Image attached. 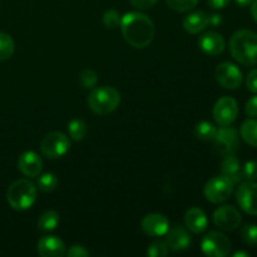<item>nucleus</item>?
I'll return each mask as SVG.
<instances>
[{
  "label": "nucleus",
  "mask_w": 257,
  "mask_h": 257,
  "mask_svg": "<svg viewBox=\"0 0 257 257\" xmlns=\"http://www.w3.org/2000/svg\"><path fill=\"white\" fill-rule=\"evenodd\" d=\"M120 32L131 47L136 49L147 48L155 38V24L148 15L140 12H131L120 18Z\"/></svg>",
  "instance_id": "1"
},
{
  "label": "nucleus",
  "mask_w": 257,
  "mask_h": 257,
  "mask_svg": "<svg viewBox=\"0 0 257 257\" xmlns=\"http://www.w3.org/2000/svg\"><path fill=\"white\" fill-rule=\"evenodd\" d=\"M230 53L233 59L245 67L257 64V34L252 30L241 29L230 39Z\"/></svg>",
  "instance_id": "2"
},
{
  "label": "nucleus",
  "mask_w": 257,
  "mask_h": 257,
  "mask_svg": "<svg viewBox=\"0 0 257 257\" xmlns=\"http://www.w3.org/2000/svg\"><path fill=\"white\" fill-rule=\"evenodd\" d=\"M88 107L98 115H107L114 112L120 104V93L110 85L94 88L88 97Z\"/></svg>",
  "instance_id": "3"
},
{
  "label": "nucleus",
  "mask_w": 257,
  "mask_h": 257,
  "mask_svg": "<svg viewBox=\"0 0 257 257\" xmlns=\"http://www.w3.org/2000/svg\"><path fill=\"white\" fill-rule=\"evenodd\" d=\"M7 201L14 210H29L37 201V187L27 178L14 181L7 191Z\"/></svg>",
  "instance_id": "4"
},
{
  "label": "nucleus",
  "mask_w": 257,
  "mask_h": 257,
  "mask_svg": "<svg viewBox=\"0 0 257 257\" xmlns=\"http://www.w3.org/2000/svg\"><path fill=\"white\" fill-rule=\"evenodd\" d=\"M70 148V140L67 135L59 131H53L45 135L40 142L43 156L49 160L63 157Z\"/></svg>",
  "instance_id": "5"
},
{
  "label": "nucleus",
  "mask_w": 257,
  "mask_h": 257,
  "mask_svg": "<svg viewBox=\"0 0 257 257\" xmlns=\"http://www.w3.org/2000/svg\"><path fill=\"white\" fill-rule=\"evenodd\" d=\"M233 187H235V185L230 178L223 175L216 176L205 185L203 195H205L206 200L210 201L211 203H221L231 197Z\"/></svg>",
  "instance_id": "6"
},
{
  "label": "nucleus",
  "mask_w": 257,
  "mask_h": 257,
  "mask_svg": "<svg viewBox=\"0 0 257 257\" xmlns=\"http://www.w3.org/2000/svg\"><path fill=\"white\" fill-rule=\"evenodd\" d=\"M202 252L208 257H226L231 252V241L218 231H211L201 241Z\"/></svg>",
  "instance_id": "7"
},
{
  "label": "nucleus",
  "mask_w": 257,
  "mask_h": 257,
  "mask_svg": "<svg viewBox=\"0 0 257 257\" xmlns=\"http://www.w3.org/2000/svg\"><path fill=\"white\" fill-rule=\"evenodd\" d=\"M215 147L221 156L235 155L240 148V135L230 125L218 128L215 136Z\"/></svg>",
  "instance_id": "8"
},
{
  "label": "nucleus",
  "mask_w": 257,
  "mask_h": 257,
  "mask_svg": "<svg viewBox=\"0 0 257 257\" xmlns=\"http://www.w3.org/2000/svg\"><path fill=\"white\" fill-rule=\"evenodd\" d=\"M215 122L221 127L231 125L236 120L238 115V104L235 98L221 97L216 100L212 110Z\"/></svg>",
  "instance_id": "9"
},
{
  "label": "nucleus",
  "mask_w": 257,
  "mask_h": 257,
  "mask_svg": "<svg viewBox=\"0 0 257 257\" xmlns=\"http://www.w3.org/2000/svg\"><path fill=\"white\" fill-rule=\"evenodd\" d=\"M216 80L225 89H237L243 82V75L240 68L230 62H223L216 68Z\"/></svg>",
  "instance_id": "10"
},
{
  "label": "nucleus",
  "mask_w": 257,
  "mask_h": 257,
  "mask_svg": "<svg viewBox=\"0 0 257 257\" xmlns=\"http://www.w3.org/2000/svg\"><path fill=\"white\" fill-rule=\"evenodd\" d=\"M236 201L243 212L257 216V183L255 181L240 182L236 191Z\"/></svg>",
  "instance_id": "11"
},
{
  "label": "nucleus",
  "mask_w": 257,
  "mask_h": 257,
  "mask_svg": "<svg viewBox=\"0 0 257 257\" xmlns=\"http://www.w3.org/2000/svg\"><path fill=\"white\" fill-rule=\"evenodd\" d=\"M213 222L223 231H233L241 225V213L233 206H221L213 212Z\"/></svg>",
  "instance_id": "12"
},
{
  "label": "nucleus",
  "mask_w": 257,
  "mask_h": 257,
  "mask_svg": "<svg viewBox=\"0 0 257 257\" xmlns=\"http://www.w3.org/2000/svg\"><path fill=\"white\" fill-rule=\"evenodd\" d=\"M141 228L151 237H162L170 230V221L162 213H150L142 218Z\"/></svg>",
  "instance_id": "13"
},
{
  "label": "nucleus",
  "mask_w": 257,
  "mask_h": 257,
  "mask_svg": "<svg viewBox=\"0 0 257 257\" xmlns=\"http://www.w3.org/2000/svg\"><path fill=\"white\" fill-rule=\"evenodd\" d=\"M18 170L27 177H38L42 173L43 161L34 151H27L18 158Z\"/></svg>",
  "instance_id": "14"
},
{
  "label": "nucleus",
  "mask_w": 257,
  "mask_h": 257,
  "mask_svg": "<svg viewBox=\"0 0 257 257\" xmlns=\"http://www.w3.org/2000/svg\"><path fill=\"white\" fill-rule=\"evenodd\" d=\"M198 47L207 55L216 57L222 54L226 48V43L220 33L206 32L198 39Z\"/></svg>",
  "instance_id": "15"
},
{
  "label": "nucleus",
  "mask_w": 257,
  "mask_h": 257,
  "mask_svg": "<svg viewBox=\"0 0 257 257\" xmlns=\"http://www.w3.org/2000/svg\"><path fill=\"white\" fill-rule=\"evenodd\" d=\"M166 242H167L168 248L172 251H185L192 243L190 232L183 226H175V227L168 230L166 233Z\"/></svg>",
  "instance_id": "16"
},
{
  "label": "nucleus",
  "mask_w": 257,
  "mask_h": 257,
  "mask_svg": "<svg viewBox=\"0 0 257 257\" xmlns=\"http://www.w3.org/2000/svg\"><path fill=\"white\" fill-rule=\"evenodd\" d=\"M42 257H62L65 255V245L58 236H43L37 245Z\"/></svg>",
  "instance_id": "17"
},
{
  "label": "nucleus",
  "mask_w": 257,
  "mask_h": 257,
  "mask_svg": "<svg viewBox=\"0 0 257 257\" xmlns=\"http://www.w3.org/2000/svg\"><path fill=\"white\" fill-rule=\"evenodd\" d=\"M185 225L188 231L196 235L205 232L208 226L207 215L198 207L190 208L185 213Z\"/></svg>",
  "instance_id": "18"
},
{
  "label": "nucleus",
  "mask_w": 257,
  "mask_h": 257,
  "mask_svg": "<svg viewBox=\"0 0 257 257\" xmlns=\"http://www.w3.org/2000/svg\"><path fill=\"white\" fill-rule=\"evenodd\" d=\"M208 24H210V22H208V15L205 12H202V10L191 13L182 22L183 29L188 34H198L202 30H205Z\"/></svg>",
  "instance_id": "19"
},
{
  "label": "nucleus",
  "mask_w": 257,
  "mask_h": 257,
  "mask_svg": "<svg viewBox=\"0 0 257 257\" xmlns=\"http://www.w3.org/2000/svg\"><path fill=\"white\" fill-rule=\"evenodd\" d=\"M221 172L223 176L230 178L233 185H237L242 181V167L240 160L235 155L225 156L221 162Z\"/></svg>",
  "instance_id": "20"
},
{
  "label": "nucleus",
  "mask_w": 257,
  "mask_h": 257,
  "mask_svg": "<svg viewBox=\"0 0 257 257\" xmlns=\"http://www.w3.org/2000/svg\"><path fill=\"white\" fill-rule=\"evenodd\" d=\"M240 137L245 141L247 145L257 147V119L256 118H248L241 124Z\"/></svg>",
  "instance_id": "21"
},
{
  "label": "nucleus",
  "mask_w": 257,
  "mask_h": 257,
  "mask_svg": "<svg viewBox=\"0 0 257 257\" xmlns=\"http://www.w3.org/2000/svg\"><path fill=\"white\" fill-rule=\"evenodd\" d=\"M58 225H59V215L52 210L43 212L38 220V230L42 232H49V231L55 230Z\"/></svg>",
  "instance_id": "22"
},
{
  "label": "nucleus",
  "mask_w": 257,
  "mask_h": 257,
  "mask_svg": "<svg viewBox=\"0 0 257 257\" xmlns=\"http://www.w3.org/2000/svg\"><path fill=\"white\" fill-rule=\"evenodd\" d=\"M216 132H217V128L208 120H202V122L197 123L195 127L196 137L203 142H213Z\"/></svg>",
  "instance_id": "23"
},
{
  "label": "nucleus",
  "mask_w": 257,
  "mask_h": 257,
  "mask_svg": "<svg viewBox=\"0 0 257 257\" xmlns=\"http://www.w3.org/2000/svg\"><path fill=\"white\" fill-rule=\"evenodd\" d=\"M15 52V43L9 34L0 32V62L10 59Z\"/></svg>",
  "instance_id": "24"
},
{
  "label": "nucleus",
  "mask_w": 257,
  "mask_h": 257,
  "mask_svg": "<svg viewBox=\"0 0 257 257\" xmlns=\"http://www.w3.org/2000/svg\"><path fill=\"white\" fill-rule=\"evenodd\" d=\"M58 183H59V181L54 173H43V175L38 176L37 188L44 193L53 192L58 187Z\"/></svg>",
  "instance_id": "25"
},
{
  "label": "nucleus",
  "mask_w": 257,
  "mask_h": 257,
  "mask_svg": "<svg viewBox=\"0 0 257 257\" xmlns=\"http://www.w3.org/2000/svg\"><path fill=\"white\" fill-rule=\"evenodd\" d=\"M68 131H69V137L73 141L80 142L84 140L85 135H87V124L82 119H73L68 124Z\"/></svg>",
  "instance_id": "26"
},
{
  "label": "nucleus",
  "mask_w": 257,
  "mask_h": 257,
  "mask_svg": "<svg viewBox=\"0 0 257 257\" xmlns=\"http://www.w3.org/2000/svg\"><path fill=\"white\" fill-rule=\"evenodd\" d=\"M166 3L173 12L187 13L195 9L196 5L198 4V0H166Z\"/></svg>",
  "instance_id": "27"
},
{
  "label": "nucleus",
  "mask_w": 257,
  "mask_h": 257,
  "mask_svg": "<svg viewBox=\"0 0 257 257\" xmlns=\"http://www.w3.org/2000/svg\"><path fill=\"white\" fill-rule=\"evenodd\" d=\"M98 74L92 69H83L79 73V84L84 89H92L97 85Z\"/></svg>",
  "instance_id": "28"
},
{
  "label": "nucleus",
  "mask_w": 257,
  "mask_h": 257,
  "mask_svg": "<svg viewBox=\"0 0 257 257\" xmlns=\"http://www.w3.org/2000/svg\"><path fill=\"white\" fill-rule=\"evenodd\" d=\"M241 238L248 246L257 245V225L247 223L241 228Z\"/></svg>",
  "instance_id": "29"
},
{
  "label": "nucleus",
  "mask_w": 257,
  "mask_h": 257,
  "mask_svg": "<svg viewBox=\"0 0 257 257\" xmlns=\"http://www.w3.org/2000/svg\"><path fill=\"white\" fill-rule=\"evenodd\" d=\"M168 245L166 241L156 240L148 246L147 248V256L150 257H165L168 255Z\"/></svg>",
  "instance_id": "30"
},
{
  "label": "nucleus",
  "mask_w": 257,
  "mask_h": 257,
  "mask_svg": "<svg viewBox=\"0 0 257 257\" xmlns=\"http://www.w3.org/2000/svg\"><path fill=\"white\" fill-rule=\"evenodd\" d=\"M120 18L122 17H120L117 10L109 9L105 10L102 17V20L105 28H108V29H114V28H117L119 25Z\"/></svg>",
  "instance_id": "31"
},
{
  "label": "nucleus",
  "mask_w": 257,
  "mask_h": 257,
  "mask_svg": "<svg viewBox=\"0 0 257 257\" xmlns=\"http://www.w3.org/2000/svg\"><path fill=\"white\" fill-rule=\"evenodd\" d=\"M242 180H257V161H247V162L242 166Z\"/></svg>",
  "instance_id": "32"
},
{
  "label": "nucleus",
  "mask_w": 257,
  "mask_h": 257,
  "mask_svg": "<svg viewBox=\"0 0 257 257\" xmlns=\"http://www.w3.org/2000/svg\"><path fill=\"white\" fill-rule=\"evenodd\" d=\"M65 255L69 257H87L89 256V251L82 245H73L70 246L69 250L65 251Z\"/></svg>",
  "instance_id": "33"
},
{
  "label": "nucleus",
  "mask_w": 257,
  "mask_h": 257,
  "mask_svg": "<svg viewBox=\"0 0 257 257\" xmlns=\"http://www.w3.org/2000/svg\"><path fill=\"white\" fill-rule=\"evenodd\" d=\"M245 112L250 118H257V95H253L247 100Z\"/></svg>",
  "instance_id": "34"
},
{
  "label": "nucleus",
  "mask_w": 257,
  "mask_h": 257,
  "mask_svg": "<svg viewBox=\"0 0 257 257\" xmlns=\"http://www.w3.org/2000/svg\"><path fill=\"white\" fill-rule=\"evenodd\" d=\"M246 87L250 92L257 93V69H252L246 77Z\"/></svg>",
  "instance_id": "35"
},
{
  "label": "nucleus",
  "mask_w": 257,
  "mask_h": 257,
  "mask_svg": "<svg viewBox=\"0 0 257 257\" xmlns=\"http://www.w3.org/2000/svg\"><path fill=\"white\" fill-rule=\"evenodd\" d=\"M130 3L133 8H136V9L146 10L157 4L158 0H130Z\"/></svg>",
  "instance_id": "36"
},
{
  "label": "nucleus",
  "mask_w": 257,
  "mask_h": 257,
  "mask_svg": "<svg viewBox=\"0 0 257 257\" xmlns=\"http://www.w3.org/2000/svg\"><path fill=\"white\" fill-rule=\"evenodd\" d=\"M231 3V0H207L208 7L212 8L215 10H221L225 9L226 7H228V4Z\"/></svg>",
  "instance_id": "37"
},
{
  "label": "nucleus",
  "mask_w": 257,
  "mask_h": 257,
  "mask_svg": "<svg viewBox=\"0 0 257 257\" xmlns=\"http://www.w3.org/2000/svg\"><path fill=\"white\" fill-rule=\"evenodd\" d=\"M208 22H210V24H212L213 27H217V25L222 22V19H221V15L213 14L208 17Z\"/></svg>",
  "instance_id": "38"
},
{
  "label": "nucleus",
  "mask_w": 257,
  "mask_h": 257,
  "mask_svg": "<svg viewBox=\"0 0 257 257\" xmlns=\"http://www.w3.org/2000/svg\"><path fill=\"white\" fill-rule=\"evenodd\" d=\"M251 17L257 23V0H252L251 3Z\"/></svg>",
  "instance_id": "39"
},
{
  "label": "nucleus",
  "mask_w": 257,
  "mask_h": 257,
  "mask_svg": "<svg viewBox=\"0 0 257 257\" xmlns=\"http://www.w3.org/2000/svg\"><path fill=\"white\" fill-rule=\"evenodd\" d=\"M236 4L238 5V7H247V5H250L251 3H252V0H235Z\"/></svg>",
  "instance_id": "40"
},
{
  "label": "nucleus",
  "mask_w": 257,
  "mask_h": 257,
  "mask_svg": "<svg viewBox=\"0 0 257 257\" xmlns=\"http://www.w3.org/2000/svg\"><path fill=\"white\" fill-rule=\"evenodd\" d=\"M248 256H250V253L243 252V251H238V252L233 253V257H248Z\"/></svg>",
  "instance_id": "41"
}]
</instances>
